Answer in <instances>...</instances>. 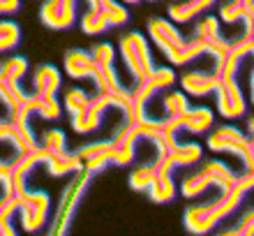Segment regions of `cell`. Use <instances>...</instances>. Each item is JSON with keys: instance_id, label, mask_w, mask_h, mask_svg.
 Segmentation results:
<instances>
[{"instance_id": "1", "label": "cell", "mask_w": 254, "mask_h": 236, "mask_svg": "<svg viewBox=\"0 0 254 236\" xmlns=\"http://www.w3.org/2000/svg\"><path fill=\"white\" fill-rule=\"evenodd\" d=\"M254 185V174L245 171L243 176H238L234 181V185L227 190H222V197L215 199L213 204H201V206H190L185 211V230L192 234H208L210 230H215L222 220H227L231 213H236V209L243 204L245 195Z\"/></svg>"}, {"instance_id": "2", "label": "cell", "mask_w": 254, "mask_h": 236, "mask_svg": "<svg viewBox=\"0 0 254 236\" xmlns=\"http://www.w3.org/2000/svg\"><path fill=\"white\" fill-rule=\"evenodd\" d=\"M40 146L47 153V171L51 176H67V174H76L81 167V160L76 157V153H69L67 151V137L63 130L51 128L42 132Z\"/></svg>"}, {"instance_id": "3", "label": "cell", "mask_w": 254, "mask_h": 236, "mask_svg": "<svg viewBox=\"0 0 254 236\" xmlns=\"http://www.w3.org/2000/svg\"><path fill=\"white\" fill-rule=\"evenodd\" d=\"M118 49H121V58L125 63L127 72L132 75L134 83H139L141 79H146L155 70L153 56H150V47H148L146 37L139 30H127L118 40Z\"/></svg>"}, {"instance_id": "4", "label": "cell", "mask_w": 254, "mask_h": 236, "mask_svg": "<svg viewBox=\"0 0 254 236\" xmlns=\"http://www.w3.org/2000/svg\"><path fill=\"white\" fill-rule=\"evenodd\" d=\"M236 178L238 176L231 171V167H227L220 160H213V162H208V164H203L199 171L185 176L181 185V192L192 199V197H201L210 188H220V190L231 188Z\"/></svg>"}, {"instance_id": "5", "label": "cell", "mask_w": 254, "mask_h": 236, "mask_svg": "<svg viewBox=\"0 0 254 236\" xmlns=\"http://www.w3.org/2000/svg\"><path fill=\"white\" fill-rule=\"evenodd\" d=\"M90 56H93L95 65L100 70V83H97V90L100 93H109L123 100L125 104H129V111H132V90H127L121 83L118 75H116L114 61H116V49L109 44V42H100V44H93L90 47Z\"/></svg>"}, {"instance_id": "6", "label": "cell", "mask_w": 254, "mask_h": 236, "mask_svg": "<svg viewBox=\"0 0 254 236\" xmlns=\"http://www.w3.org/2000/svg\"><path fill=\"white\" fill-rule=\"evenodd\" d=\"M208 149L215 153H231L241 157L245 171H252L254 167V142L252 137L243 135L234 125H220L208 135Z\"/></svg>"}, {"instance_id": "7", "label": "cell", "mask_w": 254, "mask_h": 236, "mask_svg": "<svg viewBox=\"0 0 254 236\" xmlns=\"http://www.w3.org/2000/svg\"><path fill=\"white\" fill-rule=\"evenodd\" d=\"M90 178L93 174L86 171V169H79L76 176H74L72 181L65 185L63 190V197H61V204H58V209H56V216H54V223L49 225V234L51 236H61L69 230V223H72L74 218V211L79 206L81 197L86 192V188L90 185Z\"/></svg>"}, {"instance_id": "8", "label": "cell", "mask_w": 254, "mask_h": 236, "mask_svg": "<svg viewBox=\"0 0 254 236\" xmlns=\"http://www.w3.org/2000/svg\"><path fill=\"white\" fill-rule=\"evenodd\" d=\"M12 195L19 199V213H21V227L26 232H40L49 220V209H51V197L47 192H30L23 185H14Z\"/></svg>"}, {"instance_id": "9", "label": "cell", "mask_w": 254, "mask_h": 236, "mask_svg": "<svg viewBox=\"0 0 254 236\" xmlns=\"http://www.w3.org/2000/svg\"><path fill=\"white\" fill-rule=\"evenodd\" d=\"M109 109H118L123 116H125V121H129V104H125L123 100H118V97H114V95L109 93H100L97 97H93V100H88L86 109H83V114L76 116V118H72V128L74 132H79V135H88V132H93V130L100 128L102 118H104V114H107Z\"/></svg>"}, {"instance_id": "10", "label": "cell", "mask_w": 254, "mask_h": 236, "mask_svg": "<svg viewBox=\"0 0 254 236\" xmlns=\"http://www.w3.org/2000/svg\"><path fill=\"white\" fill-rule=\"evenodd\" d=\"M174 83H176V72L171 68H155L146 79L134 83L136 88L132 90V114H129V118H143L146 116V104L153 100V95L169 86H174Z\"/></svg>"}, {"instance_id": "11", "label": "cell", "mask_w": 254, "mask_h": 236, "mask_svg": "<svg viewBox=\"0 0 254 236\" xmlns=\"http://www.w3.org/2000/svg\"><path fill=\"white\" fill-rule=\"evenodd\" d=\"M176 169V162L171 157L169 151H157V157L150 162V171H153V178H150V185H148V195L155 204H167L174 199L176 195V183L171 178V171Z\"/></svg>"}, {"instance_id": "12", "label": "cell", "mask_w": 254, "mask_h": 236, "mask_svg": "<svg viewBox=\"0 0 254 236\" xmlns=\"http://www.w3.org/2000/svg\"><path fill=\"white\" fill-rule=\"evenodd\" d=\"M217 77V109L224 118H241L245 114V97H243L241 83H238V75H231V72H213Z\"/></svg>"}, {"instance_id": "13", "label": "cell", "mask_w": 254, "mask_h": 236, "mask_svg": "<svg viewBox=\"0 0 254 236\" xmlns=\"http://www.w3.org/2000/svg\"><path fill=\"white\" fill-rule=\"evenodd\" d=\"M76 0H44L40 7V21L51 30H67L74 23Z\"/></svg>"}, {"instance_id": "14", "label": "cell", "mask_w": 254, "mask_h": 236, "mask_svg": "<svg viewBox=\"0 0 254 236\" xmlns=\"http://www.w3.org/2000/svg\"><path fill=\"white\" fill-rule=\"evenodd\" d=\"M63 65L72 79H93L95 86L100 83V70L95 65L90 51H86V49H69L63 56Z\"/></svg>"}, {"instance_id": "15", "label": "cell", "mask_w": 254, "mask_h": 236, "mask_svg": "<svg viewBox=\"0 0 254 236\" xmlns=\"http://www.w3.org/2000/svg\"><path fill=\"white\" fill-rule=\"evenodd\" d=\"M76 157L81 160V167L90 171V174H97L102 169L114 162V149H111V142H90L86 146H81L76 151Z\"/></svg>"}, {"instance_id": "16", "label": "cell", "mask_w": 254, "mask_h": 236, "mask_svg": "<svg viewBox=\"0 0 254 236\" xmlns=\"http://www.w3.org/2000/svg\"><path fill=\"white\" fill-rule=\"evenodd\" d=\"M136 142H139V132H136V125L134 121H125L116 139L111 142V149H114V162L111 164H118V167H125L134 160V153H136Z\"/></svg>"}, {"instance_id": "17", "label": "cell", "mask_w": 254, "mask_h": 236, "mask_svg": "<svg viewBox=\"0 0 254 236\" xmlns=\"http://www.w3.org/2000/svg\"><path fill=\"white\" fill-rule=\"evenodd\" d=\"M194 37H199L201 42H206L208 47L213 49L215 63L220 61L222 56L229 51V47H231V42L220 33V21L215 19V16H206L203 21H199L196 28H194Z\"/></svg>"}, {"instance_id": "18", "label": "cell", "mask_w": 254, "mask_h": 236, "mask_svg": "<svg viewBox=\"0 0 254 236\" xmlns=\"http://www.w3.org/2000/svg\"><path fill=\"white\" fill-rule=\"evenodd\" d=\"M220 19L224 23H245V33H254V0H227L220 7Z\"/></svg>"}, {"instance_id": "19", "label": "cell", "mask_w": 254, "mask_h": 236, "mask_svg": "<svg viewBox=\"0 0 254 236\" xmlns=\"http://www.w3.org/2000/svg\"><path fill=\"white\" fill-rule=\"evenodd\" d=\"M217 77L213 72H185L181 77V86L185 93L194 95V97H203L217 90Z\"/></svg>"}, {"instance_id": "20", "label": "cell", "mask_w": 254, "mask_h": 236, "mask_svg": "<svg viewBox=\"0 0 254 236\" xmlns=\"http://www.w3.org/2000/svg\"><path fill=\"white\" fill-rule=\"evenodd\" d=\"M33 86L37 97H56V93L61 90V72L54 65H40L33 75Z\"/></svg>"}, {"instance_id": "21", "label": "cell", "mask_w": 254, "mask_h": 236, "mask_svg": "<svg viewBox=\"0 0 254 236\" xmlns=\"http://www.w3.org/2000/svg\"><path fill=\"white\" fill-rule=\"evenodd\" d=\"M213 2L215 0H185L181 5L169 7V16H171V21H176V23H188L194 16H199V14H203L206 9H210Z\"/></svg>"}, {"instance_id": "22", "label": "cell", "mask_w": 254, "mask_h": 236, "mask_svg": "<svg viewBox=\"0 0 254 236\" xmlns=\"http://www.w3.org/2000/svg\"><path fill=\"white\" fill-rule=\"evenodd\" d=\"M19 213V199L16 195H5L0 199V236H14V216Z\"/></svg>"}, {"instance_id": "23", "label": "cell", "mask_w": 254, "mask_h": 236, "mask_svg": "<svg viewBox=\"0 0 254 236\" xmlns=\"http://www.w3.org/2000/svg\"><path fill=\"white\" fill-rule=\"evenodd\" d=\"M26 97H28V93L16 83V81H9L7 77L0 75V102H2L9 111H14Z\"/></svg>"}, {"instance_id": "24", "label": "cell", "mask_w": 254, "mask_h": 236, "mask_svg": "<svg viewBox=\"0 0 254 236\" xmlns=\"http://www.w3.org/2000/svg\"><path fill=\"white\" fill-rule=\"evenodd\" d=\"M88 100H90V97L83 93V88L72 86V88H67V90H65V109L72 114V118H76V116L83 114V109H86Z\"/></svg>"}, {"instance_id": "25", "label": "cell", "mask_w": 254, "mask_h": 236, "mask_svg": "<svg viewBox=\"0 0 254 236\" xmlns=\"http://www.w3.org/2000/svg\"><path fill=\"white\" fill-rule=\"evenodd\" d=\"M150 178H153V171H150V162H148V164H141L129 174V188L136 190V192H146L148 185H150Z\"/></svg>"}, {"instance_id": "26", "label": "cell", "mask_w": 254, "mask_h": 236, "mask_svg": "<svg viewBox=\"0 0 254 236\" xmlns=\"http://www.w3.org/2000/svg\"><path fill=\"white\" fill-rule=\"evenodd\" d=\"M162 104H164V109H167L169 116H181V114H185V111L190 109V102H188V97H185V93L167 95Z\"/></svg>"}, {"instance_id": "27", "label": "cell", "mask_w": 254, "mask_h": 236, "mask_svg": "<svg viewBox=\"0 0 254 236\" xmlns=\"http://www.w3.org/2000/svg\"><path fill=\"white\" fill-rule=\"evenodd\" d=\"M227 236H252L254 234V211L250 209L245 216H243V220L236 227H231V230L224 232Z\"/></svg>"}, {"instance_id": "28", "label": "cell", "mask_w": 254, "mask_h": 236, "mask_svg": "<svg viewBox=\"0 0 254 236\" xmlns=\"http://www.w3.org/2000/svg\"><path fill=\"white\" fill-rule=\"evenodd\" d=\"M0 142H12L16 146V137H14V130L9 125V121H0Z\"/></svg>"}, {"instance_id": "29", "label": "cell", "mask_w": 254, "mask_h": 236, "mask_svg": "<svg viewBox=\"0 0 254 236\" xmlns=\"http://www.w3.org/2000/svg\"><path fill=\"white\" fill-rule=\"evenodd\" d=\"M21 0H0V14H14L19 12Z\"/></svg>"}, {"instance_id": "30", "label": "cell", "mask_w": 254, "mask_h": 236, "mask_svg": "<svg viewBox=\"0 0 254 236\" xmlns=\"http://www.w3.org/2000/svg\"><path fill=\"white\" fill-rule=\"evenodd\" d=\"M123 2H127V5H136L139 0H123Z\"/></svg>"}, {"instance_id": "31", "label": "cell", "mask_w": 254, "mask_h": 236, "mask_svg": "<svg viewBox=\"0 0 254 236\" xmlns=\"http://www.w3.org/2000/svg\"><path fill=\"white\" fill-rule=\"evenodd\" d=\"M150 2H155V0H150Z\"/></svg>"}]
</instances>
